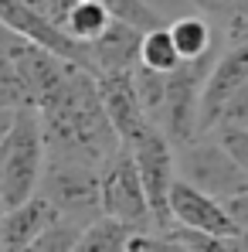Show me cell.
Instances as JSON below:
<instances>
[{"label":"cell","mask_w":248,"mask_h":252,"mask_svg":"<svg viewBox=\"0 0 248 252\" xmlns=\"http://www.w3.org/2000/svg\"><path fill=\"white\" fill-rule=\"evenodd\" d=\"M38 120L44 136V157L102 167L119 150V136L106 120L95 79L79 65H65L58 89L38 106Z\"/></svg>","instance_id":"1"},{"label":"cell","mask_w":248,"mask_h":252,"mask_svg":"<svg viewBox=\"0 0 248 252\" xmlns=\"http://www.w3.org/2000/svg\"><path fill=\"white\" fill-rule=\"evenodd\" d=\"M44 170V136L38 113H14L10 129L0 140V211L38 194Z\"/></svg>","instance_id":"2"},{"label":"cell","mask_w":248,"mask_h":252,"mask_svg":"<svg viewBox=\"0 0 248 252\" xmlns=\"http://www.w3.org/2000/svg\"><path fill=\"white\" fill-rule=\"evenodd\" d=\"M38 194L55 208V215L61 221H72L79 228L102 218V208H99V167H92V164L44 157Z\"/></svg>","instance_id":"3"},{"label":"cell","mask_w":248,"mask_h":252,"mask_svg":"<svg viewBox=\"0 0 248 252\" xmlns=\"http://www.w3.org/2000/svg\"><path fill=\"white\" fill-rule=\"evenodd\" d=\"M173 174L187 188L201 191L214 201H228L248 191V177L238 164L224 154V147L214 136H197L191 143L173 147Z\"/></svg>","instance_id":"4"},{"label":"cell","mask_w":248,"mask_h":252,"mask_svg":"<svg viewBox=\"0 0 248 252\" xmlns=\"http://www.w3.org/2000/svg\"><path fill=\"white\" fill-rule=\"evenodd\" d=\"M218 51H211L197 62H180L170 75H164V109L157 129L166 136L170 147L197 140V106H201V89H204L207 68Z\"/></svg>","instance_id":"5"},{"label":"cell","mask_w":248,"mask_h":252,"mask_svg":"<svg viewBox=\"0 0 248 252\" xmlns=\"http://www.w3.org/2000/svg\"><path fill=\"white\" fill-rule=\"evenodd\" d=\"M119 147H126V154L133 157L136 177H139L143 194H146V205H150L153 232H166L170 228L166 198H170V188L177 181V174H173V147L166 143V136L157 126L139 129L129 143H119Z\"/></svg>","instance_id":"6"},{"label":"cell","mask_w":248,"mask_h":252,"mask_svg":"<svg viewBox=\"0 0 248 252\" xmlns=\"http://www.w3.org/2000/svg\"><path fill=\"white\" fill-rule=\"evenodd\" d=\"M99 208H102V218L123 225L129 232H153L150 205L126 147H119L99 167Z\"/></svg>","instance_id":"7"},{"label":"cell","mask_w":248,"mask_h":252,"mask_svg":"<svg viewBox=\"0 0 248 252\" xmlns=\"http://www.w3.org/2000/svg\"><path fill=\"white\" fill-rule=\"evenodd\" d=\"M248 82V41L231 44L228 51L214 55L211 68H207L204 89H201V106H197V133L207 136L214 123H218V113L224 109V102Z\"/></svg>","instance_id":"8"},{"label":"cell","mask_w":248,"mask_h":252,"mask_svg":"<svg viewBox=\"0 0 248 252\" xmlns=\"http://www.w3.org/2000/svg\"><path fill=\"white\" fill-rule=\"evenodd\" d=\"M166 211H170V225L187 228V232H201V235H242L235 228V221L228 218V211L221 208V201L207 198L201 191L187 188L184 181H173L170 198H166Z\"/></svg>","instance_id":"9"},{"label":"cell","mask_w":248,"mask_h":252,"mask_svg":"<svg viewBox=\"0 0 248 252\" xmlns=\"http://www.w3.org/2000/svg\"><path fill=\"white\" fill-rule=\"evenodd\" d=\"M99 89V102L106 109V120L112 126V133L119 136V143H129L139 129H146V116L139 109L136 89H133V72H106V75H92Z\"/></svg>","instance_id":"10"},{"label":"cell","mask_w":248,"mask_h":252,"mask_svg":"<svg viewBox=\"0 0 248 252\" xmlns=\"http://www.w3.org/2000/svg\"><path fill=\"white\" fill-rule=\"evenodd\" d=\"M139 31L112 21L92 44H85V72L88 75H106V72H133L136 68V51H139Z\"/></svg>","instance_id":"11"},{"label":"cell","mask_w":248,"mask_h":252,"mask_svg":"<svg viewBox=\"0 0 248 252\" xmlns=\"http://www.w3.org/2000/svg\"><path fill=\"white\" fill-rule=\"evenodd\" d=\"M55 221H58V215L41 194L0 211V252H24Z\"/></svg>","instance_id":"12"},{"label":"cell","mask_w":248,"mask_h":252,"mask_svg":"<svg viewBox=\"0 0 248 252\" xmlns=\"http://www.w3.org/2000/svg\"><path fill=\"white\" fill-rule=\"evenodd\" d=\"M166 34H170V44H173V51H177L180 62H197V58H204L211 51H218V31L197 10L187 14V17L170 21Z\"/></svg>","instance_id":"13"},{"label":"cell","mask_w":248,"mask_h":252,"mask_svg":"<svg viewBox=\"0 0 248 252\" xmlns=\"http://www.w3.org/2000/svg\"><path fill=\"white\" fill-rule=\"evenodd\" d=\"M0 109L3 113H38L34 106V92H31V82L17 62V51H10L7 58H0Z\"/></svg>","instance_id":"14"},{"label":"cell","mask_w":248,"mask_h":252,"mask_svg":"<svg viewBox=\"0 0 248 252\" xmlns=\"http://www.w3.org/2000/svg\"><path fill=\"white\" fill-rule=\"evenodd\" d=\"M112 24V17L99 7V3H92V0H79L75 7H72V14H68V21H65V28H61V34L68 38L72 44H92L106 28Z\"/></svg>","instance_id":"15"},{"label":"cell","mask_w":248,"mask_h":252,"mask_svg":"<svg viewBox=\"0 0 248 252\" xmlns=\"http://www.w3.org/2000/svg\"><path fill=\"white\" fill-rule=\"evenodd\" d=\"M136 65L146 68V72H153V75H170V72L180 65V58H177V51H173V44H170L166 28H153V31H146V34L139 38Z\"/></svg>","instance_id":"16"},{"label":"cell","mask_w":248,"mask_h":252,"mask_svg":"<svg viewBox=\"0 0 248 252\" xmlns=\"http://www.w3.org/2000/svg\"><path fill=\"white\" fill-rule=\"evenodd\" d=\"M129 228L109 221V218H95L92 225H85L75 239L72 252H126V242H129Z\"/></svg>","instance_id":"17"},{"label":"cell","mask_w":248,"mask_h":252,"mask_svg":"<svg viewBox=\"0 0 248 252\" xmlns=\"http://www.w3.org/2000/svg\"><path fill=\"white\" fill-rule=\"evenodd\" d=\"M92 3H99L112 21H119L126 28H133V31H139V34H146V31H153V28H166L160 17H153L143 3H136V0H92Z\"/></svg>","instance_id":"18"},{"label":"cell","mask_w":248,"mask_h":252,"mask_svg":"<svg viewBox=\"0 0 248 252\" xmlns=\"http://www.w3.org/2000/svg\"><path fill=\"white\" fill-rule=\"evenodd\" d=\"M79 225H72V221H55L51 228H44L41 235L28 246L24 252H72V246H75V239H79Z\"/></svg>","instance_id":"19"},{"label":"cell","mask_w":248,"mask_h":252,"mask_svg":"<svg viewBox=\"0 0 248 252\" xmlns=\"http://www.w3.org/2000/svg\"><path fill=\"white\" fill-rule=\"evenodd\" d=\"M126 252H191V249L180 246L166 232H133L126 242Z\"/></svg>","instance_id":"20"},{"label":"cell","mask_w":248,"mask_h":252,"mask_svg":"<svg viewBox=\"0 0 248 252\" xmlns=\"http://www.w3.org/2000/svg\"><path fill=\"white\" fill-rule=\"evenodd\" d=\"M207 136H214L224 147V154L238 164V170L248 177V129H218V133H207Z\"/></svg>","instance_id":"21"},{"label":"cell","mask_w":248,"mask_h":252,"mask_svg":"<svg viewBox=\"0 0 248 252\" xmlns=\"http://www.w3.org/2000/svg\"><path fill=\"white\" fill-rule=\"evenodd\" d=\"M136 3H143V7H146L153 17H160L164 24L177 21V17H187V14H194L187 0H136Z\"/></svg>","instance_id":"22"},{"label":"cell","mask_w":248,"mask_h":252,"mask_svg":"<svg viewBox=\"0 0 248 252\" xmlns=\"http://www.w3.org/2000/svg\"><path fill=\"white\" fill-rule=\"evenodd\" d=\"M191 3V10H197L201 17H207L211 24H214V31L221 34V28H224V17H228V7H231V0H187Z\"/></svg>","instance_id":"23"},{"label":"cell","mask_w":248,"mask_h":252,"mask_svg":"<svg viewBox=\"0 0 248 252\" xmlns=\"http://www.w3.org/2000/svg\"><path fill=\"white\" fill-rule=\"evenodd\" d=\"M21 44H24V41H21L17 34H10V31L0 24V58H7V55H10V51H17Z\"/></svg>","instance_id":"24"},{"label":"cell","mask_w":248,"mask_h":252,"mask_svg":"<svg viewBox=\"0 0 248 252\" xmlns=\"http://www.w3.org/2000/svg\"><path fill=\"white\" fill-rule=\"evenodd\" d=\"M238 242H242V252H248V232H242V235H238Z\"/></svg>","instance_id":"25"}]
</instances>
